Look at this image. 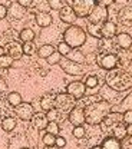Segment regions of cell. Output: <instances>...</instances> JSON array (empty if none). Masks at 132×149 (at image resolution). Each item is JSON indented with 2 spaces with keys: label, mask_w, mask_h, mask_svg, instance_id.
Wrapping results in <instances>:
<instances>
[{
  "label": "cell",
  "mask_w": 132,
  "mask_h": 149,
  "mask_svg": "<svg viewBox=\"0 0 132 149\" xmlns=\"http://www.w3.org/2000/svg\"><path fill=\"white\" fill-rule=\"evenodd\" d=\"M85 111V118H86V123L89 125H101L103 122V119L111 113V103L108 100L99 99L94 103L88 105L83 108Z\"/></svg>",
  "instance_id": "obj_1"
},
{
  "label": "cell",
  "mask_w": 132,
  "mask_h": 149,
  "mask_svg": "<svg viewBox=\"0 0 132 149\" xmlns=\"http://www.w3.org/2000/svg\"><path fill=\"white\" fill-rule=\"evenodd\" d=\"M106 85L118 92H125L132 88V76L124 69H112L106 73Z\"/></svg>",
  "instance_id": "obj_2"
},
{
  "label": "cell",
  "mask_w": 132,
  "mask_h": 149,
  "mask_svg": "<svg viewBox=\"0 0 132 149\" xmlns=\"http://www.w3.org/2000/svg\"><path fill=\"white\" fill-rule=\"evenodd\" d=\"M63 42L69 45L72 49H79L86 42V33L80 26H69L63 33Z\"/></svg>",
  "instance_id": "obj_3"
},
{
  "label": "cell",
  "mask_w": 132,
  "mask_h": 149,
  "mask_svg": "<svg viewBox=\"0 0 132 149\" xmlns=\"http://www.w3.org/2000/svg\"><path fill=\"white\" fill-rule=\"evenodd\" d=\"M68 6H72L76 17H88L96 6L95 0H75V1H66Z\"/></svg>",
  "instance_id": "obj_4"
},
{
  "label": "cell",
  "mask_w": 132,
  "mask_h": 149,
  "mask_svg": "<svg viewBox=\"0 0 132 149\" xmlns=\"http://www.w3.org/2000/svg\"><path fill=\"white\" fill-rule=\"evenodd\" d=\"M76 106V99L68 93H56L55 108L62 113H69Z\"/></svg>",
  "instance_id": "obj_5"
},
{
  "label": "cell",
  "mask_w": 132,
  "mask_h": 149,
  "mask_svg": "<svg viewBox=\"0 0 132 149\" xmlns=\"http://www.w3.org/2000/svg\"><path fill=\"white\" fill-rule=\"evenodd\" d=\"M96 63L108 72L112 69H116V66H118L116 53H99L96 56Z\"/></svg>",
  "instance_id": "obj_6"
},
{
  "label": "cell",
  "mask_w": 132,
  "mask_h": 149,
  "mask_svg": "<svg viewBox=\"0 0 132 149\" xmlns=\"http://www.w3.org/2000/svg\"><path fill=\"white\" fill-rule=\"evenodd\" d=\"M88 19H89V23H92V24H101L102 26L108 20V7L96 3L95 9L92 10V13L88 16Z\"/></svg>",
  "instance_id": "obj_7"
},
{
  "label": "cell",
  "mask_w": 132,
  "mask_h": 149,
  "mask_svg": "<svg viewBox=\"0 0 132 149\" xmlns=\"http://www.w3.org/2000/svg\"><path fill=\"white\" fill-rule=\"evenodd\" d=\"M15 113L17 115V118L22 119V120H24V122H29V120H32L33 119V116H35V108H33V105L32 103H26V102H22L19 106H16L15 108Z\"/></svg>",
  "instance_id": "obj_8"
},
{
  "label": "cell",
  "mask_w": 132,
  "mask_h": 149,
  "mask_svg": "<svg viewBox=\"0 0 132 149\" xmlns=\"http://www.w3.org/2000/svg\"><path fill=\"white\" fill-rule=\"evenodd\" d=\"M66 93L71 95L72 97H75L76 100L78 99H82L86 93V86L83 82L80 80H75V82H71L68 86H66Z\"/></svg>",
  "instance_id": "obj_9"
},
{
  "label": "cell",
  "mask_w": 132,
  "mask_h": 149,
  "mask_svg": "<svg viewBox=\"0 0 132 149\" xmlns=\"http://www.w3.org/2000/svg\"><path fill=\"white\" fill-rule=\"evenodd\" d=\"M4 53L10 56L13 60H19L23 56V43L20 42H7L4 46Z\"/></svg>",
  "instance_id": "obj_10"
},
{
  "label": "cell",
  "mask_w": 132,
  "mask_h": 149,
  "mask_svg": "<svg viewBox=\"0 0 132 149\" xmlns=\"http://www.w3.org/2000/svg\"><path fill=\"white\" fill-rule=\"evenodd\" d=\"M60 68L63 69V72L68 74H72V76H76V74H82L85 72V66L83 65H79V63H75V62H71V60H62L60 62Z\"/></svg>",
  "instance_id": "obj_11"
},
{
  "label": "cell",
  "mask_w": 132,
  "mask_h": 149,
  "mask_svg": "<svg viewBox=\"0 0 132 149\" xmlns=\"http://www.w3.org/2000/svg\"><path fill=\"white\" fill-rule=\"evenodd\" d=\"M68 118H69V122L73 126H82L83 123H86L85 111H83V108H79V106H75L72 111L69 112L68 113Z\"/></svg>",
  "instance_id": "obj_12"
},
{
  "label": "cell",
  "mask_w": 132,
  "mask_h": 149,
  "mask_svg": "<svg viewBox=\"0 0 132 149\" xmlns=\"http://www.w3.org/2000/svg\"><path fill=\"white\" fill-rule=\"evenodd\" d=\"M121 122H124V115L122 113H118V112H111L103 119V122L101 125L103 126V130H108V129H112L115 125H118Z\"/></svg>",
  "instance_id": "obj_13"
},
{
  "label": "cell",
  "mask_w": 132,
  "mask_h": 149,
  "mask_svg": "<svg viewBox=\"0 0 132 149\" xmlns=\"http://www.w3.org/2000/svg\"><path fill=\"white\" fill-rule=\"evenodd\" d=\"M118 22L122 26L132 27V6H124L118 13Z\"/></svg>",
  "instance_id": "obj_14"
},
{
  "label": "cell",
  "mask_w": 132,
  "mask_h": 149,
  "mask_svg": "<svg viewBox=\"0 0 132 149\" xmlns=\"http://www.w3.org/2000/svg\"><path fill=\"white\" fill-rule=\"evenodd\" d=\"M55 102H56V93L47 92L40 97V108L45 112H49L55 109Z\"/></svg>",
  "instance_id": "obj_15"
},
{
  "label": "cell",
  "mask_w": 132,
  "mask_h": 149,
  "mask_svg": "<svg viewBox=\"0 0 132 149\" xmlns=\"http://www.w3.org/2000/svg\"><path fill=\"white\" fill-rule=\"evenodd\" d=\"M116 57H118V65L121 66V69H125L132 62V50L131 49H118Z\"/></svg>",
  "instance_id": "obj_16"
},
{
  "label": "cell",
  "mask_w": 132,
  "mask_h": 149,
  "mask_svg": "<svg viewBox=\"0 0 132 149\" xmlns=\"http://www.w3.org/2000/svg\"><path fill=\"white\" fill-rule=\"evenodd\" d=\"M59 17H60V20H62L63 23H68V24H71V26H73V23L76 22L75 12H73L72 6H68V4L59 12Z\"/></svg>",
  "instance_id": "obj_17"
},
{
  "label": "cell",
  "mask_w": 132,
  "mask_h": 149,
  "mask_svg": "<svg viewBox=\"0 0 132 149\" xmlns=\"http://www.w3.org/2000/svg\"><path fill=\"white\" fill-rule=\"evenodd\" d=\"M116 32H118V27H116V24L113 23L112 20H106L102 24V27H101V35L105 39H115Z\"/></svg>",
  "instance_id": "obj_18"
},
{
  "label": "cell",
  "mask_w": 132,
  "mask_h": 149,
  "mask_svg": "<svg viewBox=\"0 0 132 149\" xmlns=\"http://www.w3.org/2000/svg\"><path fill=\"white\" fill-rule=\"evenodd\" d=\"M98 47H99V53H115L113 50L118 47L116 43H115V39H99V43H98Z\"/></svg>",
  "instance_id": "obj_19"
},
{
  "label": "cell",
  "mask_w": 132,
  "mask_h": 149,
  "mask_svg": "<svg viewBox=\"0 0 132 149\" xmlns=\"http://www.w3.org/2000/svg\"><path fill=\"white\" fill-rule=\"evenodd\" d=\"M7 15H9L12 19L19 20V19L24 17V15H26V9L20 6L19 1H13V3H10V6H9V9H7Z\"/></svg>",
  "instance_id": "obj_20"
},
{
  "label": "cell",
  "mask_w": 132,
  "mask_h": 149,
  "mask_svg": "<svg viewBox=\"0 0 132 149\" xmlns=\"http://www.w3.org/2000/svg\"><path fill=\"white\" fill-rule=\"evenodd\" d=\"M32 123H33L35 129L42 132V130L46 129V126L49 125V119H47L46 113L39 112V113H35V116H33V119H32Z\"/></svg>",
  "instance_id": "obj_21"
},
{
  "label": "cell",
  "mask_w": 132,
  "mask_h": 149,
  "mask_svg": "<svg viewBox=\"0 0 132 149\" xmlns=\"http://www.w3.org/2000/svg\"><path fill=\"white\" fill-rule=\"evenodd\" d=\"M115 43H116V46H118L119 49H131L132 37L129 33H125V32L118 33V35L115 36Z\"/></svg>",
  "instance_id": "obj_22"
},
{
  "label": "cell",
  "mask_w": 132,
  "mask_h": 149,
  "mask_svg": "<svg viewBox=\"0 0 132 149\" xmlns=\"http://www.w3.org/2000/svg\"><path fill=\"white\" fill-rule=\"evenodd\" d=\"M35 20H36V24L40 27H49L53 23L52 15L47 13V12H38L36 16H35Z\"/></svg>",
  "instance_id": "obj_23"
},
{
  "label": "cell",
  "mask_w": 132,
  "mask_h": 149,
  "mask_svg": "<svg viewBox=\"0 0 132 149\" xmlns=\"http://www.w3.org/2000/svg\"><path fill=\"white\" fill-rule=\"evenodd\" d=\"M101 149H122V143L121 141H118L113 136H108L102 141L101 143Z\"/></svg>",
  "instance_id": "obj_24"
},
{
  "label": "cell",
  "mask_w": 132,
  "mask_h": 149,
  "mask_svg": "<svg viewBox=\"0 0 132 149\" xmlns=\"http://www.w3.org/2000/svg\"><path fill=\"white\" fill-rule=\"evenodd\" d=\"M112 136L113 138H116L118 141H124V139H126V138H128V135H126V125H125L124 122L115 125V126L112 128Z\"/></svg>",
  "instance_id": "obj_25"
},
{
  "label": "cell",
  "mask_w": 132,
  "mask_h": 149,
  "mask_svg": "<svg viewBox=\"0 0 132 149\" xmlns=\"http://www.w3.org/2000/svg\"><path fill=\"white\" fill-rule=\"evenodd\" d=\"M66 59H68V60H71V62L79 63V65H83V63L86 62V57H85V55H83L79 49H72V50H71V53L66 56Z\"/></svg>",
  "instance_id": "obj_26"
},
{
  "label": "cell",
  "mask_w": 132,
  "mask_h": 149,
  "mask_svg": "<svg viewBox=\"0 0 132 149\" xmlns=\"http://www.w3.org/2000/svg\"><path fill=\"white\" fill-rule=\"evenodd\" d=\"M55 52H56L55 50V46H52V45L47 43V45H42L38 49V56L42 57V59H47L49 56H52Z\"/></svg>",
  "instance_id": "obj_27"
},
{
  "label": "cell",
  "mask_w": 132,
  "mask_h": 149,
  "mask_svg": "<svg viewBox=\"0 0 132 149\" xmlns=\"http://www.w3.org/2000/svg\"><path fill=\"white\" fill-rule=\"evenodd\" d=\"M16 119L13 118V116H6V118H3V120H1V128L3 130H6V132H12V130L16 128Z\"/></svg>",
  "instance_id": "obj_28"
},
{
  "label": "cell",
  "mask_w": 132,
  "mask_h": 149,
  "mask_svg": "<svg viewBox=\"0 0 132 149\" xmlns=\"http://www.w3.org/2000/svg\"><path fill=\"white\" fill-rule=\"evenodd\" d=\"M7 102H9V105L13 106V108L19 106L20 103L23 102V100H22V95H20L19 92H10L7 95Z\"/></svg>",
  "instance_id": "obj_29"
},
{
  "label": "cell",
  "mask_w": 132,
  "mask_h": 149,
  "mask_svg": "<svg viewBox=\"0 0 132 149\" xmlns=\"http://www.w3.org/2000/svg\"><path fill=\"white\" fill-rule=\"evenodd\" d=\"M33 39H35V32H33L32 29L26 27V29H23V30L20 32V40H22L23 43L33 42Z\"/></svg>",
  "instance_id": "obj_30"
},
{
  "label": "cell",
  "mask_w": 132,
  "mask_h": 149,
  "mask_svg": "<svg viewBox=\"0 0 132 149\" xmlns=\"http://www.w3.org/2000/svg\"><path fill=\"white\" fill-rule=\"evenodd\" d=\"M46 116H47L49 122H57V123H59V120L63 118V113L59 112L56 108H55V109H52V111L46 112Z\"/></svg>",
  "instance_id": "obj_31"
},
{
  "label": "cell",
  "mask_w": 132,
  "mask_h": 149,
  "mask_svg": "<svg viewBox=\"0 0 132 149\" xmlns=\"http://www.w3.org/2000/svg\"><path fill=\"white\" fill-rule=\"evenodd\" d=\"M101 27H102L101 24H92V23H88L86 30H88V33H89V35L102 39V35H101Z\"/></svg>",
  "instance_id": "obj_32"
},
{
  "label": "cell",
  "mask_w": 132,
  "mask_h": 149,
  "mask_svg": "<svg viewBox=\"0 0 132 149\" xmlns=\"http://www.w3.org/2000/svg\"><path fill=\"white\" fill-rule=\"evenodd\" d=\"M4 37H6V43L7 42H19L20 40V33L10 29V30H6L4 32Z\"/></svg>",
  "instance_id": "obj_33"
},
{
  "label": "cell",
  "mask_w": 132,
  "mask_h": 149,
  "mask_svg": "<svg viewBox=\"0 0 132 149\" xmlns=\"http://www.w3.org/2000/svg\"><path fill=\"white\" fill-rule=\"evenodd\" d=\"M85 86H86V89H95L98 85H99V79L94 76V74H89L86 79H85Z\"/></svg>",
  "instance_id": "obj_34"
},
{
  "label": "cell",
  "mask_w": 132,
  "mask_h": 149,
  "mask_svg": "<svg viewBox=\"0 0 132 149\" xmlns=\"http://www.w3.org/2000/svg\"><path fill=\"white\" fill-rule=\"evenodd\" d=\"M55 141H56V136L52 135V133L45 132L43 136H42V142H43L45 146H53V145H55Z\"/></svg>",
  "instance_id": "obj_35"
},
{
  "label": "cell",
  "mask_w": 132,
  "mask_h": 149,
  "mask_svg": "<svg viewBox=\"0 0 132 149\" xmlns=\"http://www.w3.org/2000/svg\"><path fill=\"white\" fill-rule=\"evenodd\" d=\"M13 62H15V60H13L10 56H7L6 53L0 56V68H3V69H9V68H12Z\"/></svg>",
  "instance_id": "obj_36"
},
{
  "label": "cell",
  "mask_w": 132,
  "mask_h": 149,
  "mask_svg": "<svg viewBox=\"0 0 132 149\" xmlns=\"http://www.w3.org/2000/svg\"><path fill=\"white\" fill-rule=\"evenodd\" d=\"M36 52V46L33 42H27V43H23V55L26 56H32Z\"/></svg>",
  "instance_id": "obj_37"
},
{
  "label": "cell",
  "mask_w": 132,
  "mask_h": 149,
  "mask_svg": "<svg viewBox=\"0 0 132 149\" xmlns=\"http://www.w3.org/2000/svg\"><path fill=\"white\" fill-rule=\"evenodd\" d=\"M71 50H72V47L69 46V45H66L65 42H60L59 45H57V53H60L62 56H68L71 53Z\"/></svg>",
  "instance_id": "obj_38"
},
{
  "label": "cell",
  "mask_w": 132,
  "mask_h": 149,
  "mask_svg": "<svg viewBox=\"0 0 132 149\" xmlns=\"http://www.w3.org/2000/svg\"><path fill=\"white\" fill-rule=\"evenodd\" d=\"M46 132L47 133H52V135H55L57 136L59 135V132H60V126H59V123L57 122H49V125L46 126Z\"/></svg>",
  "instance_id": "obj_39"
},
{
  "label": "cell",
  "mask_w": 132,
  "mask_h": 149,
  "mask_svg": "<svg viewBox=\"0 0 132 149\" xmlns=\"http://www.w3.org/2000/svg\"><path fill=\"white\" fill-rule=\"evenodd\" d=\"M47 6L50 7V9H53V10H62L65 6H66V3L65 1H62V0H49L47 1Z\"/></svg>",
  "instance_id": "obj_40"
},
{
  "label": "cell",
  "mask_w": 132,
  "mask_h": 149,
  "mask_svg": "<svg viewBox=\"0 0 132 149\" xmlns=\"http://www.w3.org/2000/svg\"><path fill=\"white\" fill-rule=\"evenodd\" d=\"M72 135H73V138H76V139H82L86 135V129L83 126H75L73 130H72Z\"/></svg>",
  "instance_id": "obj_41"
},
{
  "label": "cell",
  "mask_w": 132,
  "mask_h": 149,
  "mask_svg": "<svg viewBox=\"0 0 132 149\" xmlns=\"http://www.w3.org/2000/svg\"><path fill=\"white\" fill-rule=\"evenodd\" d=\"M46 62L49 63V65H57V63H60L62 62V55L60 53H57L55 52L52 56H49L47 59H46Z\"/></svg>",
  "instance_id": "obj_42"
},
{
  "label": "cell",
  "mask_w": 132,
  "mask_h": 149,
  "mask_svg": "<svg viewBox=\"0 0 132 149\" xmlns=\"http://www.w3.org/2000/svg\"><path fill=\"white\" fill-rule=\"evenodd\" d=\"M124 123L125 125H132V109H128L124 113Z\"/></svg>",
  "instance_id": "obj_43"
},
{
  "label": "cell",
  "mask_w": 132,
  "mask_h": 149,
  "mask_svg": "<svg viewBox=\"0 0 132 149\" xmlns=\"http://www.w3.org/2000/svg\"><path fill=\"white\" fill-rule=\"evenodd\" d=\"M55 146H57V148H63V146H66V139L63 138V136H59L57 135L56 136V141H55Z\"/></svg>",
  "instance_id": "obj_44"
},
{
  "label": "cell",
  "mask_w": 132,
  "mask_h": 149,
  "mask_svg": "<svg viewBox=\"0 0 132 149\" xmlns=\"http://www.w3.org/2000/svg\"><path fill=\"white\" fill-rule=\"evenodd\" d=\"M6 16H7V7H6L4 4L0 3V20L6 19Z\"/></svg>",
  "instance_id": "obj_45"
},
{
  "label": "cell",
  "mask_w": 132,
  "mask_h": 149,
  "mask_svg": "<svg viewBox=\"0 0 132 149\" xmlns=\"http://www.w3.org/2000/svg\"><path fill=\"white\" fill-rule=\"evenodd\" d=\"M6 92H7V83H6V80L3 77H0V95Z\"/></svg>",
  "instance_id": "obj_46"
},
{
  "label": "cell",
  "mask_w": 132,
  "mask_h": 149,
  "mask_svg": "<svg viewBox=\"0 0 132 149\" xmlns=\"http://www.w3.org/2000/svg\"><path fill=\"white\" fill-rule=\"evenodd\" d=\"M19 4L22 7H29V6H32V1H29V0H19Z\"/></svg>",
  "instance_id": "obj_47"
},
{
  "label": "cell",
  "mask_w": 132,
  "mask_h": 149,
  "mask_svg": "<svg viewBox=\"0 0 132 149\" xmlns=\"http://www.w3.org/2000/svg\"><path fill=\"white\" fill-rule=\"evenodd\" d=\"M126 135L132 136V125H126Z\"/></svg>",
  "instance_id": "obj_48"
},
{
  "label": "cell",
  "mask_w": 132,
  "mask_h": 149,
  "mask_svg": "<svg viewBox=\"0 0 132 149\" xmlns=\"http://www.w3.org/2000/svg\"><path fill=\"white\" fill-rule=\"evenodd\" d=\"M124 70H126V72H128V73L132 76V62L129 63V65H128V66H126V68H125V69H124Z\"/></svg>",
  "instance_id": "obj_49"
},
{
  "label": "cell",
  "mask_w": 132,
  "mask_h": 149,
  "mask_svg": "<svg viewBox=\"0 0 132 149\" xmlns=\"http://www.w3.org/2000/svg\"><path fill=\"white\" fill-rule=\"evenodd\" d=\"M122 149H132V139L131 141H128V142H126V145H125V148H122Z\"/></svg>",
  "instance_id": "obj_50"
},
{
  "label": "cell",
  "mask_w": 132,
  "mask_h": 149,
  "mask_svg": "<svg viewBox=\"0 0 132 149\" xmlns=\"http://www.w3.org/2000/svg\"><path fill=\"white\" fill-rule=\"evenodd\" d=\"M1 55H4V47L3 46H0V56Z\"/></svg>",
  "instance_id": "obj_51"
},
{
  "label": "cell",
  "mask_w": 132,
  "mask_h": 149,
  "mask_svg": "<svg viewBox=\"0 0 132 149\" xmlns=\"http://www.w3.org/2000/svg\"><path fill=\"white\" fill-rule=\"evenodd\" d=\"M45 149H59V148H57V146H55V145H53V146H45Z\"/></svg>",
  "instance_id": "obj_52"
},
{
  "label": "cell",
  "mask_w": 132,
  "mask_h": 149,
  "mask_svg": "<svg viewBox=\"0 0 132 149\" xmlns=\"http://www.w3.org/2000/svg\"><path fill=\"white\" fill-rule=\"evenodd\" d=\"M91 149H101V145H96V146H92Z\"/></svg>",
  "instance_id": "obj_53"
},
{
  "label": "cell",
  "mask_w": 132,
  "mask_h": 149,
  "mask_svg": "<svg viewBox=\"0 0 132 149\" xmlns=\"http://www.w3.org/2000/svg\"><path fill=\"white\" fill-rule=\"evenodd\" d=\"M22 149H29V148H22Z\"/></svg>",
  "instance_id": "obj_54"
}]
</instances>
